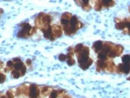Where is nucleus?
<instances>
[{
    "instance_id": "nucleus-1",
    "label": "nucleus",
    "mask_w": 130,
    "mask_h": 98,
    "mask_svg": "<svg viewBox=\"0 0 130 98\" xmlns=\"http://www.w3.org/2000/svg\"><path fill=\"white\" fill-rule=\"evenodd\" d=\"M39 93H40V91L37 86L31 85L29 87L28 95L30 98H38L39 96Z\"/></svg>"
},
{
    "instance_id": "nucleus-2",
    "label": "nucleus",
    "mask_w": 130,
    "mask_h": 98,
    "mask_svg": "<svg viewBox=\"0 0 130 98\" xmlns=\"http://www.w3.org/2000/svg\"><path fill=\"white\" fill-rule=\"evenodd\" d=\"M103 42L101 41H97L95 43L93 44V49L95 50V52H99L100 51L102 50L103 48Z\"/></svg>"
},
{
    "instance_id": "nucleus-3",
    "label": "nucleus",
    "mask_w": 130,
    "mask_h": 98,
    "mask_svg": "<svg viewBox=\"0 0 130 98\" xmlns=\"http://www.w3.org/2000/svg\"><path fill=\"white\" fill-rule=\"evenodd\" d=\"M52 33L53 35L56 36L57 37H59L62 35V30L59 27V26H56L54 27V28H52Z\"/></svg>"
},
{
    "instance_id": "nucleus-4",
    "label": "nucleus",
    "mask_w": 130,
    "mask_h": 98,
    "mask_svg": "<svg viewBox=\"0 0 130 98\" xmlns=\"http://www.w3.org/2000/svg\"><path fill=\"white\" fill-rule=\"evenodd\" d=\"M69 20H70V25H71V26L77 27V26L78 23H79V21H78V20H77V16H72L71 18Z\"/></svg>"
},
{
    "instance_id": "nucleus-5",
    "label": "nucleus",
    "mask_w": 130,
    "mask_h": 98,
    "mask_svg": "<svg viewBox=\"0 0 130 98\" xmlns=\"http://www.w3.org/2000/svg\"><path fill=\"white\" fill-rule=\"evenodd\" d=\"M92 63H93V60H92L91 59H88V61H87L86 63L83 64V65H80V68H81L82 69H83V70H86L89 66H91Z\"/></svg>"
},
{
    "instance_id": "nucleus-6",
    "label": "nucleus",
    "mask_w": 130,
    "mask_h": 98,
    "mask_svg": "<svg viewBox=\"0 0 130 98\" xmlns=\"http://www.w3.org/2000/svg\"><path fill=\"white\" fill-rule=\"evenodd\" d=\"M97 68H107V63H105L103 60H100L99 59L98 61L97 62Z\"/></svg>"
},
{
    "instance_id": "nucleus-7",
    "label": "nucleus",
    "mask_w": 130,
    "mask_h": 98,
    "mask_svg": "<svg viewBox=\"0 0 130 98\" xmlns=\"http://www.w3.org/2000/svg\"><path fill=\"white\" fill-rule=\"evenodd\" d=\"M101 3H102V6H103L105 8H109L114 4V2L113 1H101Z\"/></svg>"
},
{
    "instance_id": "nucleus-8",
    "label": "nucleus",
    "mask_w": 130,
    "mask_h": 98,
    "mask_svg": "<svg viewBox=\"0 0 130 98\" xmlns=\"http://www.w3.org/2000/svg\"><path fill=\"white\" fill-rule=\"evenodd\" d=\"M11 76L13 77V78H14V79H18V78H20L21 76V74L20 71H16V70H13V71L11 72Z\"/></svg>"
},
{
    "instance_id": "nucleus-9",
    "label": "nucleus",
    "mask_w": 130,
    "mask_h": 98,
    "mask_svg": "<svg viewBox=\"0 0 130 98\" xmlns=\"http://www.w3.org/2000/svg\"><path fill=\"white\" fill-rule=\"evenodd\" d=\"M129 60H130V58L129 54L124 55L122 57V62L123 64H129Z\"/></svg>"
},
{
    "instance_id": "nucleus-10",
    "label": "nucleus",
    "mask_w": 130,
    "mask_h": 98,
    "mask_svg": "<svg viewBox=\"0 0 130 98\" xmlns=\"http://www.w3.org/2000/svg\"><path fill=\"white\" fill-rule=\"evenodd\" d=\"M123 73L125 74H128L129 72V64H123Z\"/></svg>"
},
{
    "instance_id": "nucleus-11",
    "label": "nucleus",
    "mask_w": 130,
    "mask_h": 98,
    "mask_svg": "<svg viewBox=\"0 0 130 98\" xmlns=\"http://www.w3.org/2000/svg\"><path fill=\"white\" fill-rule=\"evenodd\" d=\"M106 57H107V55H106V54H104V53H103V52H100V53L98 54V58H99V59L103 60V61H105V60L106 59V58H107Z\"/></svg>"
},
{
    "instance_id": "nucleus-12",
    "label": "nucleus",
    "mask_w": 130,
    "mask_h": 98,
    "mask_svg": "<svg viewBox=\"0 0 130 98\" xmlns=\"http://www.w3.org/2000/svg\"><path fill=\"white\" fill-rule=\"evenodd\" d=\"M83 44H78L76 45V47H75V49H74V51H75L76 53H80V51L83 49Z\"/></svg>"
},
{
    "instance_id": "nucleus-13",
    "label": "nucleus",
    "mask_w": 130,
    "mask_h": 98,
    "mask_svg": "<svg viewBox=\"0 0 130 98\" xmlns=\"http://www.w3.org/2000/svg\"><path fill=\"white\" fill-rule=\"evenodd\" d=\"M60 22H61V24L65 27V26H66V25H68V22H69V21H68V20H67V19H66V18H64V17H61V20H60Z\"/></svg>"
},
{
    "instance_id": "nucleus-14",
    "label": "nucleus",
    "mask_w": 130,
    "mask_h": 98,
    "mask_svg": "<svg viewBox=\"0 0 130 98\" xmlns=\"http://www.w3.org/2000/svg\"><path fill=\"white\" fill-rule=\"evenodd\" d=\"M6 80V76L3 73H0V83H3Z\"/></svg>"
},
{
    "instance_id": "nucleus-15",
    "label": "nucleus",
    "mask_w": 130,
    "mask_h": 98,
    "mask_svg": "<svg viewBox=\"0 0 130 98\" xmlns=\"http://www.w3.org/2000/svg\"><path fill=\"white\" fill-rule=\"evenodd\" d=\"M67 64L68 65H74V64H75V60H74L73 58H68L67 59Z\"/></svg>"
},
{
    "instance_id": "nucleus-16",
    "label": "nucleus",
    "mask_w": 130,
    "mask_h": 98,
    "mask_svg": "<svg viewBox=\"0 0 130 98\" xmlns=\"http://www.w3.org/2000/svg\"><path fill=\"white\" fill-rule=\"evenodd\" d=\"M67 59V56L66 54H60L59 56V59L60 60V61H62V62H64V61H66V59Z\"/></svg>"
},
{
    "instance_id": "nucleus-17",
    "label": "nucleus",
    "mask_w": 130,
    "mask_h": 98,
    "mask_svg": "<svg viewBox=\"0 0 130 98\" xmlns=\"http://www.w3.org/2000/svg\"><path fill=\"white\" fill-rule=\"evenodd\" d=\"M57 94L58 92L57 91H53L50 94V98H57Z\"/></svg>"
},
{
    "instance_id": "nucleus-18",
    "label": "nucleus",
    "mask_w": 130,
    "mask_h": 98,
    "mask_svg": "<svg viewBox=\"0 0 130 98\" xmlns=\"http://www.w3.org/2000/svg\"><path fill=\"white\" fill-rule=\"evenodd\" d=\"M102 8V3L101 1H98L97 3H96V6H95V9L97 11H100Z\"/></svg>"
},
{
    "instance_id": "nucleus-19",
    "label": "nucleus",
    "mask_w": 130,
    "mask_h": 98,
    "mask_svg": "<svg viewBox=\"0 0 130 98\" xmlns=\"http://www.w3.org/2000/svg\"><path fill=\"white\" fill-rule=\"evenodd\" d=\"M27 64L28 65H30L31 64V60H30V59H28V60H27Z\"/></svg>"
}]
</instances>
